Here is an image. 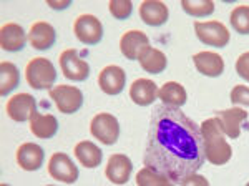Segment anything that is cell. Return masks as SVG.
<instances>
[{"instance_id":"obj_1","label":"cell","mask_w":249,"mask_h":186,"mask_svg":"<svg viewBox=\"0 0 249 186\" xmlns=\"http://www.w3.org/2000/svg\"><path fill=\"white\" fill-rule=\"evenodd\" d=\"M201 130L179 108L158 105L151 113L144 167L181 185L204 165Z\"/></svg>"},{"instance_id":"obj_2","label":"cell","mask_w":249,"mask_h":186,"mask_svg":"<svg viewBox=\"0 0 249 186\" xmlns=\"http://www.w3.org/2000/svg\"><path fill=\"white\" fill-rule=\"evenodd\" d=\"M203 138V148L204 156L214 167H223L232 156V148L226 141V135H224L223 128H221L219 121L216 116L213 118H206L199 125Z\"/></svg>"},{"instance_id":"obj_3","label":"cell","mask_w":249,"mask_h":186,"mask_svg":"<svg viewBox=\"0 0 249 186\" xmlns=\"http://www.w3.org/2000/svg\"><path fill=\"white\" fill-rule=\"evenodd\" d=\"M25 80L34 90H48L57 82V68L45 56H35L25 67Z\"/></svg>"},{"instance_id":"obj_4","label":"cell","mask_w":249,"mask_h":186,"mask_svg":"<svg viewBox=\"0 0 249 186\" xmlns=\"http://www.w3.org/2000/svg\"><path fill=\"white\" fill-rule=\"evenodd\" d=\"M90 133L95 140H98L100 143L111 147L115 145L120 138V121L115 115L107 112L96 113L91 118L90 123Z\"/></svg>"},{"instance_id":"obj_5","label":"cell","mask_w":249,"mask_h":186,"mask_svg":"<svg viewBox=\"0 0 249 186\" xmlns=\"http://www.w3.org/2000/svg\"><path fill=\"white\" fill-rule=\"evenodd\" d=\"M50 98L63 115H73L83 105V92L75 85H57L50 90Z\"/></svg>"},{"instance_id":"obj_6","label":"cell","mask_w":249,"mask_h":186,"mask_svg":"<svg viewBox=\"0 0 249 186\" xmlns=\"http://www.w3.org/2000/svg\"><path fill=\"white\" fill-rule=\"evenodd\" d=\"M62 74L70 82H85L90 76V63L80 56L77 48H67L58 56Z\"/></svg>"},{"instance_id":"obj_7","label":"cell","mask_w":249,"mask_h":186,"mask_svg":"<svg viewBox=\"0 0 249 186\" xmlns=\"http://www.w3.org/2000/svg\"><path fill=\"white\" fill-rule=\"evenodd\" d=\"M195 34L201 43L214 48H224L231 40L230 30H228L224 23L218 22V20L195 22Z\"/></svg>"},{"instance_id":"obj_8","label":"cell","mask_w":249,"mask_h":186,"mask_svg":"<svg viewBox=\"0 0 249 186\" xmlns=\"http://www.w3.org/2000/svg\"><path fill=\"white\" fill-rule=\"evenodd\" d=\"M73 34L83 45H98L103 40V23L93 14H83L75 20Z\"/></svg>"},{"instance_id":"obj_9","label":"cell","mask_w":249,"mask_h":186,"mask_svg":"<svg viewBox=\"0 0 249 186\" xmlns=\"http://www.w3.org/2000/svg\"><path fill=\"white\" fill-rule=\"evenodd\" d=\"M48 175L60 183L73 185L80 176V169L67 153L57 151L50 156V161H48Z\"/></svg>"},{"instance_id":"obj_10","label":"cell","mask_w":249,"mask_h":186,"mask_svg":"<svg viewBox=\"0 0 249 186\" xmlns=\"http://www.w3.org/2000/svg\"><path fill=\"white\" fill-rule=\"evenodd\" d=\"M214 116L218 118L221 128H223L224 135H226L228 138H232V140L239 138L244 128H249L248 112L244 110V108L232 107V108H228V110H219L214 113Z\"/></svg>"},{"instance_id":"obj_11","label":"cell","mask_w":249,"mask_h":186,"mask_svg":"<svg viewBox=\"0 0 249 186\" xmlns=\"http://www.w3.org/2000/svg\"><path fill=\"white\" fill-rule=\"evenodd\" d=\"M5 108L10 120L23 123V121H30L34 113L37 112V100L30 93H17V95L10 96Z\"/></svg>"},{"instance_id":"obj_12","label":"cell","mask_w":249,"mask_h":186,"mask_svg":"<svg viewBox=\"0 0 249 186\" xmlns=\"http://www.w3.org/2000/svg\"><path fill=\"white\" fill-rule=\"evenodd\" d=\"M98 87L105 95L116 96L126 87V72L120 65H108L98 74Z\"/></svg>"},{"instance_id":"obj_13","label":"cell","mask_w":249,"mask_h":186,"mask_svg":"<svg viewBox=\"0 0 249 186\" xmlns=\"http://www.w3.org/2000/svg\"><path fill=\"white\" fill-rule=\"evenodd\" d=\"M131 175H133V163L130 156L123 153H115L108 158L105 167V176L108 181H111L113 185H126Z\"/></svg>"},{"instance_id":"obj_14","label":"cell","mask_w":249,"mask_h":186,"mask_svg":"<svg viewBox=\"0 0 249 186\" xmlns=\"http://www.w3.org/2000/svg\"><path fill=\"white\" fill-rule=\"evenodd\" d=\"M27 43H29V34H25L23 27L18 23H3L0 28V47L3 52L17 54L25 48Z\"/></svg>"},{"instance_id":"obj_15","label":"cell","mask_w":249,"mask_h":186,"mask_svg":"<svg viewBox=\"0 0 249 186\" xmlns=\"http://www.w3.org/2000/svg\"><path fill=\"white\" fill-rule=\"evenodd\" d=\"M57 42V32L52 23L40 20V22L32 23L29 30V43L35 50L38 52H47Z\"/></svg>"},{"instance_id":"obj_16","label":"cell","mask_w":249,"mask_h":186,"mask_svg":"<svg viewBox=\"0 0 249 186\" xmlns=\"http://www.w3.org/2000/svg\"><path fill=\"white\" fill-rule=\"evenodd\" d=\"M15 160L23 171H37L45 161V151L40 145L29 141V143H23L17 148Z\"/></svg>"},{"instance_id":"obj_17","label":"cell","mask_w":249,"mask_h":186,"mask_svg":"<svg viewBox=\"0 0 249 186\" xmlns=\"http://www.w3.org/2000/svg\"><path fill=\"white\" fill-rule=\"evenodd\" d=\"M146 47H150V38L143 30H128L120 38V52L126 60H138Z\"/></svg>"},{"instance_id":"obj_18","label":"cell","mask_w":249,"mask_h":186,"mask_svg":"<svg viewBox=\"0 0 249 186\" xmlns=\"http://www.w3.org/2000/svg\"><path fill=\"white\" fill-rule=\"evenodd\" d=\"M140 19L148 27H163L170 19V9L160 0H144L140 5Z\"/></svg>"},{"instance_id":"obj_19","label":"cell","mask_w":249,"mask_h":186,"mask_svg":"<svg viewBox=\"0 0 249 186\" xmlns=\"http://www.w3.org/2000/svg\"><path fill=\"white\" fill-rule=\"evenodd\" d=\"M193 63L199 74L210 78H218L224 72V60L216 52H198L193 55Z\"/></svg>"},{"instance_id":"obj_20","label":"cell","mask_w":249,"mask_h":186,"mask_svg":"<svg viewBox=\"0 0 249 186\" xmlns=\"http://www.w3.org/2000/svg\"><path fill=\"white\" fill-rule=\"evenodd\" d=\"M160 88L150 78H136L130 87V98L138 107H150L158 98Z\"/></svg>"},{"instance_id":"obj_21","label":"cell","mask_w":249,"mask_h":186,"mask_svg":"<svg viewBox=\"0 0 249 186\" xmlns=\"http://www.w3.org/2000/svg\"><path fill=\"white\" fill-rule=\"evenodd\" d=\"M73 151L80 165L88 169L98 168L103 163V149L90 140H82L80 143H77Z\"/></svg>"},{"instance_id":"obj_22","label":"cell","mask_w":249,"mask_h":186,"mask_svg":"<svg viewBox=\"0 0 249 186\" xmlns=\"http://www.w3.org/2000/svg\"><path fill=\"white\" fill-rule=\"evenodd\" d=\"M30 131L34 133L40 140H50L57 135L58 131V120L55 115L48 113L43 115L38 110L34 113V116L30 118Z\"/></svg>"},{"instance_id":"obj_23","label":"cell","mask_w":249,"mask_h":186,"mask_svg":"<svg viewBox=\"0 0 249 186\" xmlns=\"http://www.w3.org/2000/svg\"><path fill=\"white\" fill-rule=\"evenodd\" d=\"M138 63L144 72L151 75H160L166 70L168 67V58L161 50L155 47H146L138 56Z\"/></svg>"},{"instance_id":"obj_24","label":"cell","mask_w":249,"mask_h":186,"mask_svg":"<svg viewBox=\"0 0 249 186\" xmlns=\"http://www.w3.org/2000/svg\"><path fill=\"white\" fill-rule=\"evenodd\" d=\"M158 98L161 105L171 108H181L188 102V92L181 83L178 82H166L160 88Z\"/></svg>"},{"instance_id":"obj_25","label":"cell","mask_w":249,"mask_h":186,"mask_svg":"<svg viewBox=\"0 0 249 186\" xmlns=\"http://www.w3.org/2000/svg\"><path fill=\"white\" fill-rule=\"evenodd\" d=\"M20 85V70L14 62L0 63V95L7 96Z\"/></svg>"},{"instance_id":"obj_26","label":"cell","mask_w":249,"mask_h":186,"mask_svg":"<svg viewBox=\"0 0 249 186\" xmlns=\"http://www.w3.org/2000/svg\"><path fill=\"white\" fill-rule=\"evenodd\" d=\"M181 9L195 19L210 17L214 14V2L213 0H183Z\"/></svg>"},{"instance_id":"obj_27","label":"cell","mask_w":249,"mask_h":186,"mask_svg":"<svg viewBox=\"0 0 249 186\" xmlns=\"http://www.w3.org/2000/svg\"><path fill=\"white\" fill-rule=\"evenodd\" d=\"M231 28L239 35H249V5H236L230 15Z\"/></svg>"},{"instance_id":"obj_28","label":"cell","mask_w":249,"mask_h":186,"mask_svg":"<svg viewBox=\"0 0 249 186\" xmlns=\"http://www.w3.org/2000/svg\"><path fill=\"white\" fill-rule=\"evenodd\" d=\"M108 10L116 20H126L133 14V2L131 0H110Z\"/></svg>"},{"instance_id":"obj_29","label":"cell","mask_w":249,"mask_h":186,"mask_svg":"<svg viewBox=\"0 0 249 186\" xmlns=\"http://www.w3.org/2000/svg\"><path fill=\"white\" fill-rule=\"evenodd\" d=\"M230 100L232 107H248L249 108V87L246 85H236L230 93Z\"/></svg>"},{"instance_id":"obj_30","label":"cell","mask_w":249,"mask_h":186,"mask_svg":"<svg viewBox=\"0 0 249 186\" xmlns=\"http://www.w3.org/2000/svg\"><path fill=\"white\" fill-rule=\"evenodd\" d=\"M164 175H160L158 171H155V169H151V168H142L138 173H136V176H135V181H136V185L138 186H151L153 183H156V181H160L161 180Z\"/></svg>"},{"instance_id":"obj_31","label":"cell","mask_w":249,"mask_h":186,"mask_svg":"<svg viewBox=\"0 0 249 186\" xmlns=\"http://www.w3.org/2000/svg\"><path fill=\"white\" fill-rule=\"evenodd\" d=\"M234 68H236V74H238L244 82L249 83V52H244V54H241L238 56Z\"/></svg>"},{"instance_id":"obj_32","label":"cell","mask_w":249,"mask_h":186,"mask_svg":"<svg viewBox=\"0 0 249 186\" xmlns=\"http://www.w3.org/2000/svg\"><path fill=\"white\" fill-rule=\"evenodd\" d=\"M181 186H211V185H210V181H208V178L196 173V175L190 176L188 180H184Z\"/></svg>"},{"instance_id":"obj_33","label":"cell","mask_w":249,"mask_h":186,"mask_svg":"<svg viewBox=\"0 0 249 186\" xmlns=\"http://www.w3.org/2000/svg\"><path fill=\"white\" fill-rule=\"evenodd\" d=\"M47 5L50 7L52 10H65L71 5V0H47Z\"/></svg>"},{"instance_id":"obj_34","label":"cell","mask_w":249,"mask_h":186,"mask_svg":"<svg viewBox=\"0 0 249 186\" xmlns=\"http://www.w3.org/2000/svg\"><path fill=\"white\" fill-rule=\"evenodd\" d=\"M176 183H173V181L170 180V178H166V176H163L160 181H156V183H153L151 186H175Z\"/></svg>"},{"instance_id":"obj_35","label":"cell","mask_w":249,"mask_h":186,"mask_svg":"<svg viewBox=\"0 0 249 186\" xmlns=\"http://www.w3.org/2000/svg\"><path fill=\"white\" fill-rule=\"evenodd\" d=\"M0 186H12V185H7V183H2V185H0Z\"/></svg>"},{"instance_id":"obj_36","label":"cell","mask_w":249,"mask_h":186,"mask_svg":"<svg viewBox=\"0 0 249 186\" xmlns=\"http://www.w3.org/2000/svg\"><path fill=\"white\" fill-rule=\"evenodd\" d=\"M47 186H57V185H47Z\"/></svg>"},{"instance_id":"obj_37","label":"cell","mask_w":249,"mask_h":186,"mask_svg":"<svg viewBox=\"0 0 249 186\" xmlns=\"http://www.w3.org/2000/svg\"><path fill=\"white\" fill-rule=\"evenodd\" d=\"M244 186H249V183H246V185H244Z\"/></svg>"}]
</instances>
